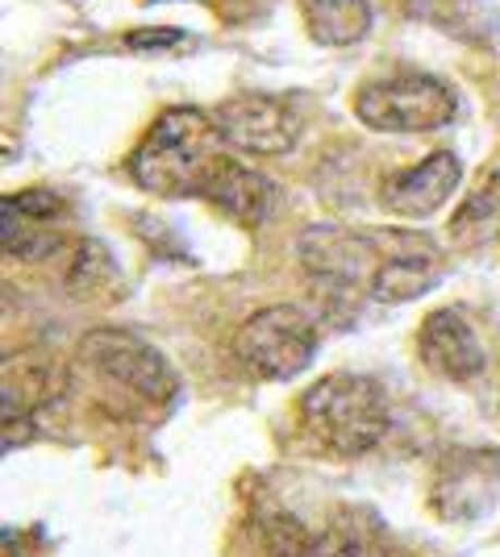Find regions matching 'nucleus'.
<instances>
[{"mask_svg": "<svg viewBox=\"0 0 500 557\" xmlns=\"http://www.w3.org/2000/svg\"><path fill=\"white\" fill-rule=\"evenodd\" d=\"M80 374L113 417H150L175 399L180 383L167 358L125 329H93L75 349Z\"/></svg>", "mask_w": 500, "mask_h": 557, "instance_id": "f257e3e1", "label": "nucleus"}, {"mask_svg": "<svg viewBox=\"0 0 500 557\" xmlns=\"http://www.w3.org/2000/svg\"><path fill=\"white\" fill-rule=\"evenodd\" d=\"M221 146H225V138L217 129L214 113L167 109L143 134V141L134 146L130 180L143 191H155V196H167V200L200 196L214 163L225 154Z\"/></svg>", "mask_w": 500, "mask_h": 557, "instance_id": "f03ea898", "label": "nucleus"}, {"mask_svg": "<svg viewBox=\"0 0 500 557\" xmlns=\"http://www.w3.org/2000/svg\"><path fill=\"white\" fill-rule=\"evenodd\" d=\"M296 420L305 437L317 442L326 454L358 458L376 449L392 424L388 395L367 374H326L296 399Z\"/></svg>", "mask_w": 500, "mask_h": 557, "instance_id": "7ed1b4c3", "label": "nucleus"}, {"mask_svg": "<svg viewBox=\"0 0 500 557\" xmlns=\"http://www.w3.org/2000/svg\"><path fill=\"white\" fill-rule=\"evenodd\" d=\"M405 230H342V225H309L296 237V258L326 300H351L371 292V278L383 258L397 250Z\"/></svg>", "mask_w": 500, "mask_h": 557, "instance_id": "20e7f679", "label": "nucleus"}, {"mask_svg": "<svg viewBox=\"0 0 500 557\" xmlns=\"http://www.w3.org/2000/svg\"><path fill=\"white\" fill-rule=\"evenodd\" d=\"M459 96L434 75H388L363 84L355 96V116L376 134H429L451 125Z\"/></svg>", "mask_w": 500, "mask_h": 557, "instance_id": "39448f33", "label": "nucleus"}, {"mask_svg": "<svg viewBox=\"0 0 500 557\" xmlns=\"http://www.w3.org/2000/svg\"><path fill=\"white\" fill-rule=\"evenodd\" d=\"M234 346L259 379H292L309 371V362L317 358V325L309 312L292 304H271L259 308L251 321H242Z\"/></svg>", "mask_w": 500, "mask_h": 557, "instance_id": "423d86ee", "label": "nucleus"}, {"mask_svg": "<svg viewBox=\"0 0 500 557\" xmlns=\"http://www.w3.org/2000/svg\"><path fill=\"white\" fill-rule=\"evenodd\" d=\"M214 121L225 146H234L242 154H288L305 129L301 113L288 100L267 92H239L221 100L214 109Z\"/></svg>", "mask_w": 500, "mask_h": 557, "instance_id": "0eeeda50", "label": "nucleus"}, {"mask_svg": "<svg viewBox=\"0 0 500 557\" xmlns=\"http://www.w3.org/2000/svg\"><path fill=\"white\" fill-rule=\"evenodd\" d=\"M417 354L426 371L451 383H467L488 367V354L479 342L476 325L463 317V308H434L417 333Z\"/></svg>", "mask_w": 500, "mask_h": 557, "instance_id": "6e6552de", "label": "nucleus"}, {"mask_svg": "<svg viewBox=\"0 0 500 557\" xmlns=\"http://www.w3.org/2000/svg\"><path fill=\"white\" fill-rule=\"evenodd\" d=\"M200 200H209L217 212H225L230 221H239L246 230H259L280 209V187L271 184V175L246 166L234 154H221L205 180Z\"/></svg>", "mask_w": 500, "mask_h": 557, "instance_id": "1a4fd4ad", "label": "nucleus"}, {"mask_svg": "<svg viewBox=\"0 0 500 557\" xmlns=\"http://www.w3.org/2000/svg\"><path fill=\"white\" fill-rule=\"evenodd\" d=\"M463 180V163L454 159L451 150H434L429 159H422L408 171L388 175L380 187V205L405 221H426L442 209L454 196V187Z\"/></svg>", "mask_w": 500, "mask_h": 557, "instance_id": "9d476101", "label": "nucleus"}, {"mask_svg": "<svg viewBox=\"0 0 500 557\" xmlns=\"http://www.w3.org/2000/svg\"><path fill=\"white\" fill-rule=\"evenodd\" d=\"M442 283V250L426 233H401L397 250L383 258V267L371 278V300L376 304H408L422 300Z\"/></svg>", "mask_w": 500, "mask_h": 557, "instance_id": "9b49d317", "label": "nucleus"}, {"mask_svg": "<svg viewBox=\"0 0 500 557\" xmlns=\"http://www.w3.org/2000/svg\"><path fill=\"white\" fill-rule=\"evenodd\" d=\"M68 395V371L47 354L4 358V424L47 412Z\"/></svg>", "mask_w": 500, "mask_h": 557, "instance_id": "f8f14e48", "label": "nucleus"}, {"mask_svg": "<svg viewBox=\"0 0 500 557\" xmlns=\"http://www.w3.org/2000/svg\"><path fill=\"white\" fill-rule=\"evenodd\" d=\"M301 13L321 47H355L371 29L367 0H301Z\"/></svg>", "mask_w": 500, "mask_h": 557, "instance_id": "ddd939ff", "label": "nucleus"}, {"mask_svg": "<svg viewBox=\"0 0 500 557\" xmlns=\"http://www.w3.org/2000/svg\"><path fill=\"white\" fill-rule=\"evenodd\" d=\"M459 250H479L500 237V171H492L484 184L454 209L451 230H447Z\"/></svg>", "mask_w": 500, "mask_h": 557, "instance_id": "4468645a", "label": "nucleus"}, {"mask_svg": "<svg viewBox=\"0 0 500 557\" xmlns=\"http://www.w3.org/2000/svg\"><path fill=\"white\" fill-rule=\"evenodd\" d=\"M63 283L80 300L109 296L118 287V262L109 258V250L100 242H75L72 255H68V267H63Z\"/></svg>", "mask_w": 500, "mask_h": 557, "instance_id": "2eb2a0df", "label": "nucleus"}, {"mask_svg": "<svg viewBox=\"0 0 500 557\" xmlns=\"http://www.w3.org/2000/svg\"><path fill=\"white\" fill-rule=\"evenodd\" d=\"M0 209H4V212H0V221H4V255H9V258L38 262V258H50L59 246H63V237L54 233V225L25 216V212H17L9 200H4Z\"/></svg>", "mask_w": 500, "mask_h": 557, "instance_id": "dca6fc26", "label": "nucleus"}, {"mask_svg": "<svg viewBox=\"0 0 500 557\" xmlns=\"http://www.w3.org/2000/svg\"><path fill=\"white\" fill-rule=\"evenodd\" d=\"M4 200L17 212H25V216H34V221H47V225H59L68 216V200L59 191H50V187H29V191L4 196Z\"/></svg>", "mask_w": 500, "mask_h": 557, "instance_id": "f3484780", "label": "nucleus"}, {"mask_svg": "<svg viewBox=\"0 0 500 557\" xmlns=\"http://www.w3.org/2000/svg\"><path fill=\"white\" fill-rule=\"evenodd\" d=\"M192 38L184 29H134V34H125V50H134V54H150V50H180L188 47Z\"/></svg>", "mask_w": 500, "mask_h": 557, "instance_id": "a211bd4d", "label": "nucleus"}]
</instances>
